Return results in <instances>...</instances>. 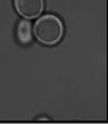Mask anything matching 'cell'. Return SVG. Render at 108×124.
<instances>
[{
    "label": "cell",
    "instance_id": "3957f363",
    "mask_svg": "<svg viewBox=\"0 0 108 124\" xmlns=\"http://www.w3.org/2000/svg\"><path fill=\"white\" fill-rule=\"evenodd\" d=\"M16 34H17V39L22 45H28L33 40V27L30 24L29 19H21L17 24V29H16Z\"/></svg>",
    "mask_w": 108,
    "mask_h": 124
},
{
    "label": "cell",
    "instance_id": "6da1fadb",
    "mask_svg": "<svg viewBox=\"0 0 108 124\" xmlns=\"http://www.w3.org/2000/svg\"><path fill=\"white\" fill-rule=\"evenodd\" d=\"M33 31L40 43L44 46H54L61 41L64 36V24L58 16L47 13L37 17Z\"/></svg>",
    "mask_w": 108,
    "mask_h": 124
},
{
    "label": "cell",
    "instance_id": "7a4b0ae2",
    "mask_svg": "<svg viewBox=\"0 0 108 124\" xmlns=\"http://www.w3.org/2000/svg\"><path fill=\"white\" fill-rule=\"evenodd\" d=\"M17 13L25 19H34L42 15L44 8L43 0H13Z\"/></svg>",
    "mask_w": 108,
    "mask_h": 124
}]
</instances>
